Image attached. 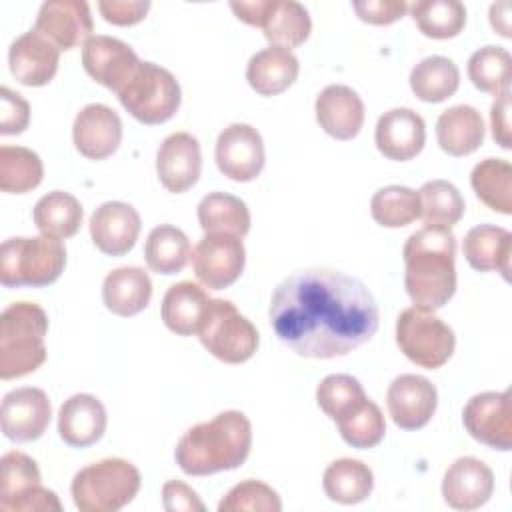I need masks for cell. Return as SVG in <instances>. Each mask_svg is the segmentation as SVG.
Returning a JSON list of instances; mask_svg holds the SVG:
<instances>
[{"mask_svg":"<svg viewBox=\"0 0 512 512\" xmlns=\"http://www.w3.org/2000/svg\"><path fill=\"white\" fill-rule=\"evenodd\" d=\"M270 0H252V2H230L232 12L236 14L238 20L246 22L248 26H258L262 28L264 16L268 12Z\"/></svg>","mask_w":512,"mask_h":512,"instance_id":"obj_51","label":"cell"},{"mask_svg":"<svg viewBox=\"0 0 512 512\" xmlns=\"http://www.w3.org/2000/svg\"><path fill=\"white\" fill-rule=\"evenodd\" d=\"M466 262L478 272H500L510 280L512 260V234L494 224H478L470 228L462 242Z\"/></svg>","mask_w":512,"mask_h":512,"instance_id":"obj_26","label":"cell"},{"mask_svg":"<svg viewBox=\"0 0 512 512\" xmlns=\"http://www.w3.org/2000/svg\"><path fill=\"white\" fill-rule=\"evenodd\" d=\"M378 152L394 162H406L418 156L426 142V124L410 108H392L384 112L374 130Z\"/></svg>","mask_w":512,"mask_h":512,"instance_id":"obj_22","label":"cell"},{"mask_svg":"<svg viewBox=\"0 0 512 512\" xmlns=\"http://www.w3.org/2000/svg\"><path fill=\"white\" fill-rule=\"evenodd\" d=\"M252 446V424L240 410H224L208 422L188 428L174 458L188 476H208L242 466Z\"/></svg>","mask_w":512,"mask_h":512,"instance_id":"obj_3","label":"cell"},{"mask_svg":"<svg viewBox=\"0 0 512 512\" xmlns=\"http://www.w3.org/2000/svg\"><path fill=\"white\" fill-rule=\"evenodd\" d=\"M98 10L106 22L114 26H132L144 20L150 10V2H126V0H102Z\"/></svg>","mask_w":512,"mask_h":512,"instance_id":"obj_48","label":"cell"},{"mask_svg":"<svg viewBox=\"0 0 512 512\" xmlns=\"http://www.w3.org/2000/svg\"><path fill=\"white\" fill-rule=\"evenodd\" d=\"M468 78L480 92L494 96L506 92L512 80V58L508 50L500 46L478 48L468 60Z\"/></svg>","mask_w":512,"mask_h":512,"instance_id":"obj_42","label":"cell"},{"mask_svg":"<svg viewBox=\"0 0 512 512\" xmlns=\"http://www.w3.org/2000/svg\"><path fill=\"white\" fill-rule=\"evenodd\" d=\"M220 512L256 510V512H280L282 502L276 490L260 480H244L232 486L218 504Z\"/></svg>","mask_w":512,"mask_h":512,"instance_id":"obj_45","label":"cell"},{"mask_svg":"<svg viewBox=\"0 0 512 512\" xmlns=\"http://www.w3.org/2000/svg\"><path fill=\"white\" fill-rule=\"evenodd\" d=\"M320 128L336 140H352L364 124V102L356 90L344 84H330L316 96L314 104Z\"/></svg>","mask_w":512,"mask_h":512,"instance_id":"obj_24","label":"cell"},{"mask_svg":"<svg viewBox=\"0 0 512 512\" xmlns=\"http://www.w3.org/2000/svg\"><path fill=\"white\" fill-rule=\"evenodd\" d=\"M162 502L168 512H202L204 502L198 494L180 480H168L162 486Z\"/></svg>","mask_w":512,"mask_h":512,"instance_id":"obj_49","label":"cell"},{"mask_svg":"<svg viewBox=\"0 0 512 512\" xmlns=\"http://www.w3.org/2000/svg\"><path fill=\"white\" fill-rule=\"evenodd\" d=\"M420 194L408 186H384L370 200V214L384 228H402L420 218Z\"/></svg>","mask_w":512,"mask_h":512,"instance_id":"obj_40","label":"cell"},{"mask_svg":"<svg viewBox=\"0 0 512 512\" xmlns=\"http://www.w3.org/2000/svg\"><path fill=\"white\" fill-rule=\"evenodd\" d=\"M118 100L134 120L154 126L168 122L178 112L182 90L172 72L154 62H140L118 92Z\"/></svg>","mask_w":512,"mask_h":512,"instance_id":"obj_8","label":"cell"},{"mask_svg":"<svg viewBox=\"0 0 512 512\" xmlns=\"http://www.w3.org/2000/svg\"><path fill=\"white\" fill-rule=\"evenodd\" d=\"M490 128H492V138L496 144L504 150L512 146V136H510V90L498 94L490 106Z\"/></svg>","mask_w":512,"mask_h":512,"instance_id":"obj_50","label":"cell"},{"mask_svg":"<svg viewBox=\"0 0 512 512\" xmlns=\"http://www.w3.org/2000/svg\"><path fill=\"white\" fill-rule=\"evenodd\" d=\"M470 184L490 210L512 214V164L504 158H486L472 168Z\"/></svg>","mask_w":512,"mask_h":512,"instance_id":"obj_37","label":"cell"},{"mask_svg":"<svg viewBox=\"0 0 512 512\" xmlns=\"http://www.w3.org/2000/svg\"><path fill=\"white\" fill-rule=\"evenodd\" d=\"M208 300L206 290L194 282L172 284L162 298V322L178 336H192L198 330Z\"/></svg>","mask_w":512,"mask_h":512,"instance_id":"obj_30","label":"cell"},{"mask_svg":"<svg viewBox=\"0 0 512 512\" xmlns=\"http://www.w3.org/2000/svg\"><path fill=\"white\" fill-rule=\"evenodd\" d=\"M366 398L362 384L350 374H330L316 388V402L320 410L334 422L348 416Z\"/></svg>","mask_w":512,"mask_h":512,"instance_id":"obj_43","label":"cell"},{"mask_svg":"<svg viewBox=\"0 0 512 512\" xmlns=\"http://www.w3.org/2000/svg\"><path fill=\"white\" fill-rule=\"evenodd\" d=\"M192 268L202 286L224 290L234 284L246 264V250L238 236L208 232L192 250Z\"/></svg>","mask_w":512,"mask_h":512,"instance_id":"obj_11","label":"cell"},{"mask_svg":"<svg viewBox=\"0 0 512 512\" xmlns=\"http://www.w3.org/2000/svg\"><path fill=\"white\" fill-rule=\"evenodd\" d=\"M300 72L298 58L292 50L270 46L256 52L246 66V80L260 96H276L288 90Z\"/></svg>","mask_w":512,"mask_h":512,"instance_id":"obj_28","label":"cell"},{"mask_svg":"<svg viewBox=\"0 0 512 512\" xmlns=\"http://www.w3.org/2000/svg\"><path fill=\"white\" fill-rule=\"evenodd\" d=\"M196 336L214 358L226 364L250 360L260 342L256 326L230 300L222 298L208 300Z\"/></svg>","mask_w":512,"mask_h":512,"instance_id":"obj_7","label":"cell"},{"mask_svg":"<svg viewBox=\"0 0 512 512\" xmlns=\"http://www.w3.org/2000/svg\"><path fill=\"white\" fill-rule=\"evenodd\" d=\"M156 172L168 192L182 194L190 190L202 172V154L196 136L188 132L166 136L156 152Z\"/></svg>","mask_w":512,"mask_h":512,"instance_id":"obj_19","label":"cell"},{"mask_svg":"<svg viewBox=\"0 0 512 512\" xmlns=\"http://www.w3.org/2000/svg\"><path fill=\"white\" fill-rule=\"evenodd\" d=\"M494 492V474L474 456L456 458L442 478V498L454 510H476Z\"/></svg>","mask_w":512,"mask_h":512,"instance_id":"obj_21","label":"cell"},{"mask_svg":"<svg viewBox=\"0 0 512 512\" xmlns=\"http://www.w3.org/2000/svg\"><path fill=\"white\" fill-rule=\"evenodd\" d=\"M90 236L94 246L108 256L128 254L140 236L138 210L120 200L100 204L90 216Z\"/></svg>","mask_w":512,"mask_h":512,"instance_id":"obj_18","label":"cell"},{"mask_svg":"<svg viewBox=\"0 0 512 512\" xmlns=\"http://www.w3.org/2000/svg\"><path fill=\"white\" fill-rule=\"evenodd\" d=\"M352 8L362 22L374 26L394 24L408 12V4L404 0H364L352 2Z\"/></svg>","mask_w":512,"mask_h":512,"instance_id":"obj_47","label":"cell"},{"mask_svg":"<svg viewBox=\"0 0 512 512\" xmlns=\"http://www.w3.org/2000/svg\"><path fill=\"white\" fill-rule=\"evenodd\" d=\"M190 256V240L180 228L160 224L150 230L144 244V260L152 272L166 276L178 274L186 268Z\"/></svg>","mask_w":512,"mask_h":512,"instance_id":"obj_34","label":"cell"},{"mask_svg":"<svg viewBox=\"0 0 512 512\" xmlns=\"http://www.w3.org/2000/svg\"><path fill=\"white\" fill-rule=\"evenodd\" d=\"M152 298V282L148 272L138 266H122L106 274L102 282L104 306L116 316L140 314Z\"/></svg>","mask_w":512,"mask_h":512,"instance_id":"obj_27","label":"cell"},{"mask_svg":"<svg viewBox=\"0 0 512 512\" xmlns=\"http://www.w3.org/2000/svg\"><path fill=\"white\" fill-rule=\"evenodd\" d=\"M436 140L440 148L456 158L476 152L484 142V120L468 104L444 110L436 122Z\"/></svg>","mask_w":512,"mask_h":512,"instance_id":"obj_29","label":"cell"},{"mask_svg":"<svg viewBox=\"0 0 512 512\" xmlns=\"http://www.w3.org/2000/svg\"><path fill=\"white\" fill-rule=\"evenodd\" d=\"M0 134H20L28 128L30 122V104L22 98V94L12 92L10 88L0 90Z\"/></svg>","mask_w":512,"mask_h":512,"instance_id":"obj_46","label":"cell"},{"mask_svg":"<svg viewBox=\"0 0 512 512\" xmlns=\"http://www.w3.org/2000/svg\"><path fill=\"white\" fill-rule=\"evenodd\" d=\"M460 70L446 56H428L410 70V88L422 102H444L456 94Z\"/></svg>","mask_w":512,"mask_h":512,"instance_id":"obj_35","label":"cell"},{"mask_svg":"<svg viewBox=\"0 0 512 512\" xmlns=\"http://www.w3.org/2000/svg\"><path fill=\"white\" fill-rule=\"evenodd\" d=\"M338 432L346 444L352 448H374L382 442L386 434L384 414L376 402L366 398L356 410L336 422Z\"/></svg>","mask_w":512,"mask_h":512,"instance_id":"obj_44","label":"cell"},{"mask_svg":"<svg viewBox=\"0 0 512 512\" xmlns=\"http://www.w3.org/2000/svg\"><path fill=\"white\" fill-rule=\"evenodd\" d=\"M462 422L476 442L508 452L512 448L510 392L474 394L462 410Z\"/></svg>","mask_w":512,"mask_h":512,"instance_id":"obj_12","label":"cell"},{"mask_svg":"<svg viewBox=\"0 0 512 512\" xmlns=\"http://www.w3.org/2000/svg\"><path fill=\"white\" fill-rule=\"evenodd\" d=\"M410 8L418 30L434 40H448L466 26V8L458 0H418Z\"/></svg>","mask_w":512,"mask_h":512,"instance_id":"obj_38","label":"cell"},{"mask_svg":"<svg viewBox=\"0 0 512 512\" xmlns=\"http://www.w3.org/2000/svg\"><path fill=\"white\" fill-rule=\"evenodd\" d=\"M34 30L46 36L58 50L84 46L94 30L90 6L82 0H48L38 10Z\"/></svg>","mask_w":512,"mask_h":512,"instance_id":"obj_16","label":"cell"},{"mask_svg":"<svg viewBox=\"0 0 512 512\" xmlns=\"http://www.w3.org/2000/svg\"><path fill=\"white\" fill-rule=\"evenodd\" d=\"M52 418V406L48 394L34 386H24L10 390L2 398L0 426L8 440L12 442H32L38 440Z\"/></svg>","mask_w":512,"mask_h":512,"instance_id":"obj_14","label":"cell"},{"mask_svg":"<svg viewBox=\"0 0 512 512\" xmlns=\"http://www.w3.org/2000/svg\"><path fill=\"white\" fill-rule=\"evenodd\" d=\"M72 140L84 158L104 160L122 142V120L106 104H88L74 118Z\"/></svg>","mask_w":512,"mask_h":512,"instance_id":"obj_20","label":"cell"},{"mask_svg":"<svg viewBox=\"0 0 512 512\" xmlns=\"http://www.w3.org/2000/svg\"><path fill=\"white\" fill-rule=\"evenodd\" d=\"M386 406L398 428L420 430L436 412L438 392L436 386L420 374H400L388 386Z\"/></svg>","mask_w":512,"mask_h":512,"instance_id":"obj_15","label":"cell"},{"mask_svg":"<svg viewBox=\"0 0 512 512\" xmlns=\"http://www.w3.org/2000/svg\"><path fill=\"white\" fill-rule=\"evenodd\" d=\"M218 170L234 182H250L264 168V142L260 132L250 124H230L216 140L214 150Z\"/></svg>","mask_w":512,"mask_h":512,"instance_id":"obj_13","label":"cell"},{"mask_svg":"<svg viewBox=\"0 0 512 512\" xmlns=\"http://www.w3.org/2000/svg\"><path fill=\"white\" fill-rule=\"evenodd\" d=\"M44 178L40 156L24 146L0 148V190L6 194H26Z\"/></svg>","mask_w":512,"mask_h":512,"instance_id":"obj_39","label":"cell"},{"mask_svg":"<svg viewBox=\"0 0 512 512\" xmlns=\"http://www.w3.org/2000/svg\"><path fill=\"white\" fill-rule=\"evenodd\" d=\"M140 60L122 40L112 36H92L82 46V66L86 74L112 92H120L130 80Z\"/></svg>","mask_w":512,"mask_h":512,"instance_id":"obj_17","label":"cell"},{"mask_svg":"<svg viewBox=\"0 0 512 512\" xmlns=\"http://www.w3.org/2000/svg\"><path fill=\"white\" fill-rule=\"evenodd\" d=\"M422 220L426 226L452 228L464 216V198L460 190L448 180H430L420 188Z\"/></svg>","mask_w":512,"mask_h":512,"instance_id":"obj_41","label":"cell"},{"mask_svg":"<svg viewBox=\"0 0 512 512\" xmlns=\"http://www.w3.org/2000/svg\"><path fill=\"white\" fill-rule=\"evenodd\" d=\"M404 286L414 306L440 310L456 292V236L450 228L424 226L404 248Z\"/></svg>","mask_w":512,"mask_h":512,"instance_id":"obj_2","label":"cell"},{"mask_svg":"<svg viewBox=\"0 0 512 512\" xmlns=\"http://www.w3.org/2000/svg\"><path fill=\"white\" fill-rule=\"evenodd\" d=\"M264 38L272 46L280 48H298L302 46L310 32L312 20L308 10L294 0H270L268 12L262 22Z\"/></svg>","mask_w":512,"mask_h":512,"instance_id":"obj_31","label":"cell"},{"mask_svg":"<svg viewBox=\"0 0 512 512\" xmlns=\"http://www.w3.org/2000/svg\"><path fill=\"white\" fill-rule=\"evenodd\" d=\"M490 24L500 36H504V38L512 36V32H510V4L508 2H498V4L490 6Z\"/></svg>","mask_w":512,"mask_h":512,"instance_id":"obj_52","label":"cell"},{"mask_svg":"<svg viewBox=\"0 0 512 512\" xmlns=\"http://www.w3.org/2000/svg\"><path fill=\"white\" fill-rule=\"evenodd\" d=\"M322 488L332 502L358 504L372 494L374 474L362 460L340 458L324 470Z\"/></svg>","mask_w":512,"mask_h":512,"instance_id":"obj_32","label":"cell"},{"mask_svg":"<svg viewBox=\"0 0 512 512\" xmlns=\"http://www.w3.org/2000/svg\"><path fill=\"white\" fill-rule=\"evenodd\" d=\"M60 50L34 28L18 36L8 50L10 74L24 86H46L58 72Z\"/></svg>","mask_w":512,"mask_h":512,"instance_id":"obj_23","label":"cell"},{"mask_svg":"<svg viewBox=\"0 0 512 512\" xmlns=\"http://www.w3.org/2000/svg\"><path fill=\"white\" fill-rule=\"evenodd\" d=\"M396 344L416 366L436 370L454 354L456 336L454 330L432 310L410 306L398 314Z\"/></svg>","mask_w":512,"mask_h":512,"instance_id":"obj_9","label":"cell"},{"mask_svg":"<svg viewBox=\"0 0 512 512\" xmlns=\"http://www.w3.org/2000/svg\"><path fill=\"white\" fill-rule=\"evenodd\" d=\"M36 462L18 450L0 460V510L2 512H60L62 504L54 490L40 482Z\"/></svg>","mask_w":512,"mask_h":512,"instance_id":"obj_10","label":"cell"},{"mask_svg":"<svg viewBox=\"0 0 512 512\" xmlns=\"http://www.w3.org/2000/svg\"><path fill=\"white\" fill-rule=\"evenodd\" d=\"M268 314L278 340L304 358L344 356L378 330V306L366 284L330 268L284 278Z\"/></svg>","mask_w":512,"mask_h":512,"instance_id":"obj_1","label":"cell"},{"mask_svg":"<svg viewBox=\"0 0 512 512\" xmlns=\"http://www.w3.org/2000/svg\"><path fill=\"white\" fill-rule=\"evenodd\" d=\"M48 316L34 302H14L0 316V378L12 380L38 370L46 360Z\"/></svg>","mask_w":512,"mask_h":512,"instance_id":"obj_4","label":"cell"},{"mask_svg":"<svg viewBox=\"0 0 512 512\" xmlns=\"http://www.w3.org/2000/svg\"><path fill=\"white\" fill-rule=\"evenodd\" d=\"M200 228L208 232L246 236L250 230V212L244 200L226 192H210L198 204Z\"/></svg>","mask_w":512,"mask_h":512,"instance_id":"obj_36","label":"cell"},{"mask_svg":"<svg viewBox=\"0 0 512 512\" xmlns=\"http://www.w3.org/2000/svg\"><path fill=\"white\" fill-rule=\"evenodd\" d=\"M84 210L76 196L64 190H52L44 194L32 212L34 226L44 234L58 240L72 238L82 224Z\"/></svg>","mask_w":512,"mask_h":512,"instance_id":"obj_33","label":"cell"},{"mask_svg":"<svg viewBox=\"0 0 512 512\" xmlns=\"http://www.w3.org/2000/svg\"><path fill=\"white\" fill-rule=\"evenodd\" d=\"M108 416L104 404L92 394H74L60 406L58 434L74 448L96 444L106 432Z\"/></svg>","mask_w":512,"mask_h":512,"instance_id":"obj_25","label":"cell"},{"mask_svg":"<svg viewBox=\"0 0 512 512\" xmlns=\"http://www.w3.org/2000/svg\"><path fill=\"white\" fill-rule=\"evenodd\" d=\"M66 266V248L52 236H16L2 242L0 282L4 288H42L60 278Z\"/></svg>","mask_w":512,"mask_h":512,"instance_id":"obj_5","label":"cell"},{"mask_svg":"<svg viewBox=\"0 0 512 512\" xmlns=\"http://www.w3.org/2000/svg\"><path fill=\"white\" fill-rule=\"evenodd\" d=\"M138 468L124 458H106L78 470L70 492L80 512H116L140 490Z\"/></svg>","mask_w":512,"mask_h":512,"instance_id":"obj_6","label":"cell"}]
</instances>
